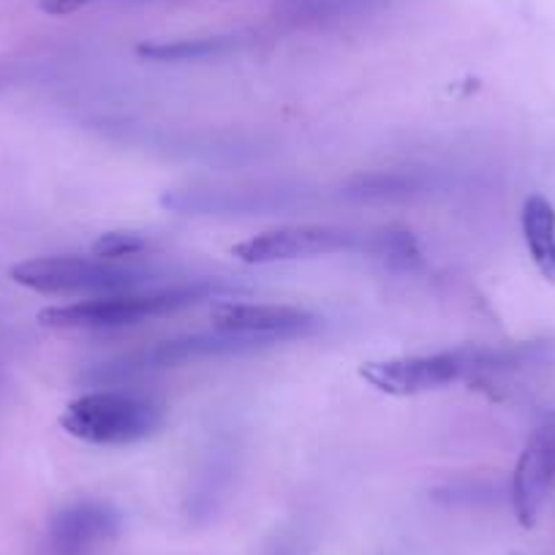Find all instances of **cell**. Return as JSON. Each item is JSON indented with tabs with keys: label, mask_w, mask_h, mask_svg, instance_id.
I'll return each mask as SVG.
<instances>
[{
	"label": "cell",
	"mask_w": 555,
	"mask_h": 555,
	"mask_svg": "<svg viewBox=\"0 0 555 555\" xmlns=\"http://www.w3.org/2000/svg\"><path fill=\"white\" fill-rule=\"evenodd\" d=\"M164 425V405L147 395L95 389L74 398L61 414L72 439L95 447H128L151 439Z\"/></svg>",
	"instance_id": "6da1fadb"
},
{
	"label": "cell",
	"mask_w": 555,
	"mask_h": 555,
	"mask_svg": "<svg viewBox=\"0 0 555 555\" xmlns=\"http://www.w3.org/2000/svg\"><path fill=\"white\" fill-rule=\"evenodd\" d=\"M210 286H172L156 292H117V295L88 297V300L52 306L39 311L36 322L50 330H112L139 324L145 319L167 317V313L189 308L210 295Z\"/></svg>",
	"instance_id": "7a4b0ae2"
},
{
	"label": "cell",
	"mask_w": 555,
	"mask_h": 555,
	"mask_svg": "<svg viewBox=\"0 0 555 555\" xmlns=\"http://www.w3.org/2000/svg\"><path fill=\"white\" fill-rule=\"evenodd\" d=\"M9 278L23 289L52 297H101L133 292L142 284V272L95 256H39L9 270Z\"/></svg>",
	"instance_id": "3957f363"
},
{
	"label": "cell",
	"mask_w": 555,
	"mask_h": 555,
	"mask_svg": "<svg viewBox=\"0 0 555 555\" xmlns=\"http://www.w3.org/2000/svg\"><path fill=\"white\" fill-rule=\"evenodd\" d=\"M360 376L373 389L392 398H411L434 389H444L461 378H474V346L439 354L389 357L360 365Z\"/></svg>",
	"instance_id": "277c9868"
},
{
	"label": "cell",
	"mask_w": 555,
	"mask_h": 555,
	"mask_svg": "<svg viewBox=\"0 0 555 555\" xmlns=\"http://www.w3.org/2000/svg\"><path fill=\"white\" fill-rule=\"evenodd\" d=\"M365 234L330 223H295L254 234L232 248L234 259L243 264H281V261L317 259V256L362 250Z\"/></svg>",
	"instance_id": "5b68a950"
},
{
	"label": "cell",
	"mask_w": 555,
	"mask_h": 555,
	"mask_svg": "<svg viewBox=\"0 0 555 555\" xmlns=\"http://www.w3.org/2000/svg\"><path fill=\"white\" fill-rule=\"evenodd\" d=\"M270 346L264 340L243 338V335L232 333H199L189 335V338L162 340V344L151 346V349L133 351V354L112 360L95 371V378H128L137 373L162 371V367H178L185 362L210 360V357H232V354H248V351Z\"/></svg>",
	"instance_id": "8992f818"
},
{
	"label": "cell",
	"mask_w": 555,
	"mask_h": 555,
	"mask_svg": "<svg viewBox=\"0 0 555 555\" xmlns=\"http://www.w3.org/2000/svg\"><path fill=\"white\" fill-rule=\"evenodd\" d=\"M555 485V414L544 416L517 457L512 474V506L522 528L537 526Z\"/></svg>",
	"instance_id": "52a82bcc"
},
{
	"label": "cell",
	"mask_w": 555,
	"mask_h": 555,
	"mask_svg": "<svg viewBox=\"0 0 555 555\" xmlns=\"http://www.w3.org/2000/svg\"><path fill=\"white\" fill-rule=\"evenodd\" d=\"M210 317L221 333L243 335L264 344L297 338L319 327V317L306 308L267 306V302H216Z\"/></svg>",
	"instance_id": "ba28073f"
},
{
	"label": "cell",
	"mask_w": 555,
	"mask_h": 555,
	"mask_svg": "<svg viewBox=\"0 0 555 555\" xmlns=\"http://www.w3.org/2000/svg\"><path fill=\"white\" fill-rule=\"evenodd\" d=\"M120 531V515L104 501H77L52 517L47 555H99Z\"/></svg>",
	"instance_id": "9c48e42d"
},
{
	"label": "cell",
	"mask_w": 555,
	"mask_h": 555,
	"mask_svg": "<svg viewBox=\"0 0 555 555\" xmlns=\"http://www.w3.org/2000/svg\"><path fill=\"white\" fill-rule=\"evenodd\" d=\"M522 240L539 275L555 284V207L542 194H531L520 212Z\"/></svg>",
	"instance_id": "30bf717a"
},
{
	"label": "cell",
	"mask_w": 555,
	"mask_h": 555,
	"mask_svg": "<svg viewBox=\"0 0 555 555\" xmlns=\"http://www.w3.org/2000/svg\"><path fill=\"white\" fill-rule=\"evenodd\" d=\"M237 47V36H212V39H180V41H156V44H142L139 55L158 63L178 61H199L207 55H221V52Z\"/></svg>",
	"instance_id": "8fae6325"
},
{
	"label": "cell",
	"mask_w": 555,
	"mask_h": 555,
	"mask_svg": "<svg viewBox=\"0 0 555 555\" xmlns=\"http://www.w3.org/2000/svg\"><path fill=\"white\" fill-rule=\"evenodd\" d=\"M362 254L382 256L392 267H414L420 261V248L405 229H382V232L365 234Z\"/></svg>",
	"instance_id": "7c38bea8"
},
{
	"label": "cell",
	"mask_w": 555,
	"mask_h": 555,
	"mask_svg": "<svg viewBox=\"0 0 555 555\" xmlns=\"http://www.w3.org/2000/svg\"><path fill=\"white\" fill-rule=\"evenodd\" d=\"M147 248V237L137 232H106L93 243V256L104 261H120Z\"/></svg>",
	"instance_id": "4fadbf2b"
},
{
	"label": "cell",
	"mask_w": 555,
	"mask_h": 555,
	"mask_svg": "<svg viewBox=\"0 0 555 555\" xmlns=\"http://www.w3.org/2000/svg\"><path fill=\"white\" fill-rule=\"evenodd\" d=\"M95 0H41L39 9L50 17H68V14L79 12V9L90 7Z\"/></svg>",
	"instance_id": "5bb4252c"
}]
</instances>
